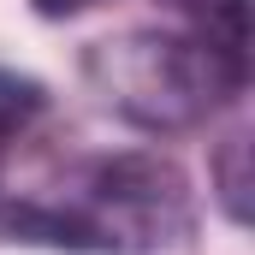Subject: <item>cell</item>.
Wrapping results in <instances>:
<instances>
[{"label": "cell", "mask_w": 255, "mask_h": 255, "mask_svg": "<svg viewBox=\"0 0 255 255\" xmlns=\"http://www.w3.org/2000/svg\"><path fill=\"white\" fill-rule=\"evenodd\" d=\"M83 6H95V0H36L42 18H71V12H83Z\"/></svg>", "instance_id": "3"}, {"label": "cell", "mask_w": 255, "mask_h": 255, "mask_svg": "<svg viewBox=\"0 0 255 255\" xmlns=\"http://www.w3.org/2000/svg\"><path fill=\"white\" fill-rule=\"evenodd\" d=\"M42 83L36 77H18V71H0V142L6 136H18V130L30 125L36 113H42Z\"/></svg>", "instance_id": "2"}, {"label": "cell", "mask_w": 255, "mask_h": 255, "mask_svg": "<svg viewBox=\"0 0 255 255\" xmlns=\"http://www.w3.org/2000/svg\"><path fill=\"white\" fill-rule=\"evenodd\" d=\"M226 12H244V0H226Z\"/></svg>", "instance_id": "4"}, {"label": "cell", "mask_w": 255, "mask_h": 255, "mask_svg": "<svg viewBox=\"0 0 255 255\" xmlns=\"http://www.w3.org/2000/svg\"><path fill=\"white\" fill-rule=\"evenodd\" d=\"M83 71L107 107H119L148 130L196 125L244 83V60L232 42L166 36V30H130L119 42H95Z\"/></svg>", "instance_id": "1"}]
</instances>
